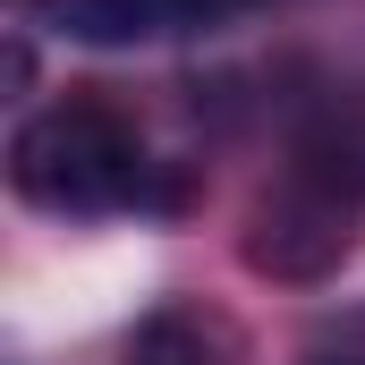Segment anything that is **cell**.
I'll return each instance as SVG.
<instances>
[{"mask_svg": "<svg viewBox=\"0 0 365 365\" xmlns=\"http://www.w3.org/2000/svg\"><path fill=\"white\" fill-rule=\"evenodd\" d=\"M349 238H357L349 187L331 179L323 162H306L280 195L255 204V221H247V264L272 272V280H323L340 255H349Z\"/></svg>", "mask_w": 365, "mask_h": 365, "instance_id": "obj_2", "label": "cell"}, {"mask_svg": "<svg viewBox=\"0 0 365 365\" xmlns=\"http://www.w3.org/2000/svg\"><path fill=\"white\" fill-rule=\"evenodd\" d=\"M9 187L43 212H119L145 204V145L102 102H60L9 136Z\"/></svg>", "mask_w": 365, "mask_h": 365, "instance_id": "obj_1", "label": "cell"}, {"mask_svg": "<svg viewBox=\"0 0 365 365\" xmlns=\"http://www.w3.org/2000/svg\"><path fill=\"white\" fill-rule=\"evenodd\" d=\"M128 365H247V340L221 306L204 297H170L128 331Z\"/></svg>", "mask_w": 365, "mask_h": 365, "instance_id": "obj_3", "label": "cell"}, {"mask_svg": "<svg viewBox=\"0 0 365 365\" xmlns=\"http://www.w3.org/2000/svg\"><path fill=\"white\" fill-rule=\"evenodd\" d=\"M340 365H357V357H340Z\"/></svg>", "mask_w": 365, "mask_h": 365, "instance_id": "obj_4", "label": "cell"}]
</instances>
